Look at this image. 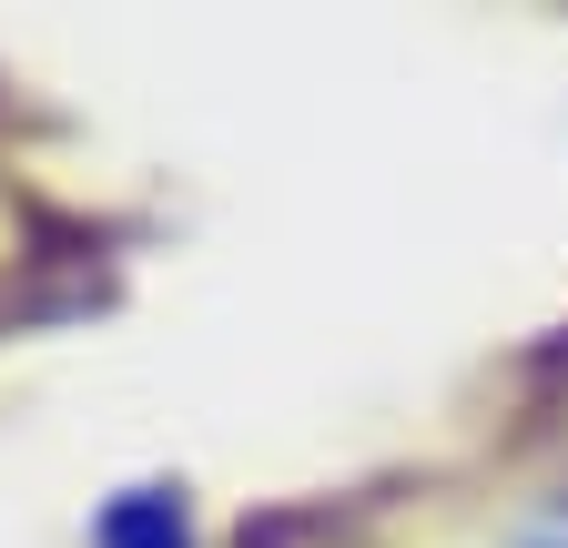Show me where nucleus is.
<instances>
[{
  "mask_svg": "<svg viewBox=\"0 0 568 548\" xmlns=\"http://www.w3.org/2000/svg\"><path fill=\"white\" fill-rule=\"evenodd\" d=\"M92 548H193L183 488H122V498H102V518H92Z\"/></svg>",
  "mask_w": 568,
  "mask_h": 548,
  "instance_id": "1",
  "label": "nucleus"
},
{
  "mask_svg": "<svg viewBox=\"0 0 568 548\" xmlns=\"http://www.w3.org/2000/svg\"><path fill=\"white\" fill-rule=\"evenodd\" d=\"M467 548H568V477H558V488H528L508 518L477 528Z\"/></svg>",
  "mask_w": 568,
  "mask_h": 548,
  "instance_id": "2",
  "label": "nucleus"
}]
</instances>
